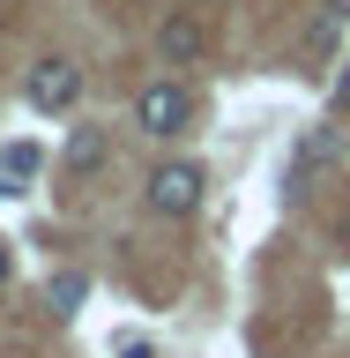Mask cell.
I'll return each mask as SVG.
<instances>
[{
  "mask_svg": "<svg viewBox=\"0 0 350 358\" xmlns=\"http://www.w3.org/2000/svg\"><path fill=\"white\" fill-rule=\"evenodd\" d=\"M201 45H209V30H201V15H187V8L156 22V52H164V67H194Z\"/></svg>",
  "mask_w": 350,
  "mask_h": 358,
  "instance_id": "4",
  "label": "cell"
},
{
  "mask_svg": "<svg viewBox=\"0 0 350 358\" xmlns=\"http://www.w3.org/2000/svg\"><path fill=\"white\" fill-rule=\"evenodd\" d=\"M335 157V127H313L306 142H298V172H313V164H328Z\"/></svg>",
  "mask_w": 350,
  "mask_h": 358,
  "instance_id": "8",
  "label": "cell"
},
{
  "mask_svg": "<svg viewBox=\"0 0 350 358\" xmlns=\"http://www.w3.org/2000/svg\"><path fill=\"white\" fill-rule=\"evenodd\" d=\"M187 120H194L187 83H150V90H134V127H142V134L172 142V134H187Z\"/></svg>",
  "mask_w": 350,
  "mask_h": 358,
  "instance_id": "1",
  "label": "cell"
},
{
  "mask_svg": "<svg viewBox=\"0 0 350 358\" xmlns=\"http://www.w3.org/2000/svg\"><path fill=\"white\" fill-rule=\"evenodd\" d=\"M8 276H15V246L0 239V284H8Z\"/></svg>",
  "mask_w": 350,
  "mask_h": 358,
  "instance_id": "11",
  "label": "cell"
},
{
  "mask_svg": "<svg viewBox=\"0 0 350 358\" xmlns=\"http://www.w3.org/2000/svg\"><path fill=\"white\" fill-rule=\"evenodd\" d=\"M119 358H156V343H127V336H119Z\"/></svg>",
  "mask_w": 350,
  "mask_h": 358,
  "instance_id": "10",
  "label": "cell"
},
{
  "mask_svg": "<svg viewBox=\"0 0 350 358\" xmlns=\"http://www.w3.org/2000/svg\"><path fill=\"white\" fill-rule=\"evenodd\" d=\"M38 164H45L38 142H0V179H38Z\"/></svg>",
  "mask_w": 350,
  "mask_h": 358,
  "instance_id": "7",
  "label": "cell"
},
{
  "mask_svg": "<svg viewBox=\"0 0 350 358\" xmlns=\"http://www.w3.org/2000/svg\"><path fill=\"white\" fill-rule=\"evenodd\" d=\"M105 157H112V134L105 127H67V150H60L67 172H97Z\"/></svg>",
  "mask_w": 350,
  "mask_h": 358,
  "instance_id": "5",
  "label": "cell"
},
{
  "mask_svg": "<svg viewBox=\"0 0 350 358\" xmlns=\"http://www.w3.org/2000/svg\"><path fill=\"white\" fill-rule=\"evenodd\" d=\"M335 112H343V120H350V67H343V75H335Z\"/></svg>",
  "mask_w": 350,
  "mask_h": 358,
  "instance_id": "9",
  "label": "cell"
},
{
  "mask_svg": "<svg viewBox=\"0 0 350 358\" xmlns=\"http://www.w3.org/2000/svg\"><path fill=\"white\" fill-rule=\"evenodd\" d=\"M22 97H30V105H38V112H67V105H75V97H82V67H75V60H60V52H52V60H38V67H30V75H22Z\"/></svg>",
  "mask_w": 350,
  "mask_h": 358,
  "instance_id": "3",
  "label": "cell"
},
{
  "mask_svg": "<svg viewBox=\"0 0 350 358\" xmlns=\"http://www.w3.org/2000/svg\"><path fill=\"white\" fill-rule=\"evenodd\" d=\"M201 187H209V172H201L194 157H172V164L150 172V209H156V217H194Z\"/></svg>",
  "mask_w": 350,
  "mask_h": 358,
  "instance_id": "2",
  "label": "cell"
},
{
  "mask_svg": "<svg viewBox=\"0 0 350 358\" xmlns=\"http://www.w3.org/2000/svg\"><path fill=\"white\" fill-rule=\"evenodd\" d=\"M82 299H89V276H82V268H60V276L45 284V313H60V321L82 306Z\"/></svg>",
  "mask_w": 350,
  "mask_h": 358,
  "instance_id": "6",
  "label": "cell"
}]
</instances>
